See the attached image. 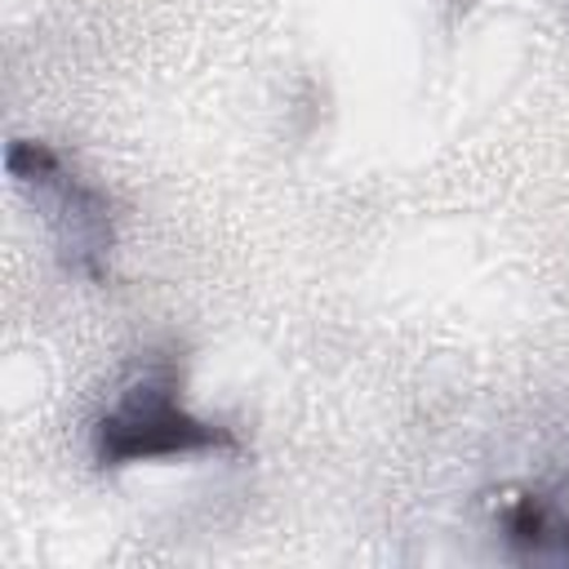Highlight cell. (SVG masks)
<instances>
[{
    "label": "cell",
    "mask_w": 569,
    "mask_h": 569,
    "mask_svg": "<svg viewBox=\"0 0 569 569\" xmlns=\"http://www.w3.org/2000/svg\"><path fill=\"white\" fill-rule=\"evenodd\" d=\"M93 462L102 471L147 467V462H182V458H222L240 453L236 427L204 418L182 396V360L173 351H156L138 360L89 431Z\"/></svg>",
    "instance_id": "obj_1"
},
{
    "label": "cell",
    "mask_w": 569,
    "mask_h": 569,
    "mask_svg": "<svg viewBox=\"0 0 569 569\" xmlns=\"http://www.w3.org/2000/svg\"><path fill=\"white\" fill-rule=\"evenodd\" d=\"M547 489H551V498L569 511V467H565V471H560V480H556V485H547Z\"/></svg>",
    "instance_id": "obj_4"
},
{
    "label": "cell",
    "mask_w": 569,
    "mask_h": 569,
    "mask_svg": "<svg viewBox=\"0 0 569 569\" xmlns=\"http://www.w3.org/2000/svg\"><path fill=\"white\" fill-rule=\"evenodd\" d=\"M498 533L516 560L569 565V511L551 489H516L498 502Z\"/></svg>",
    "instance_id": "obj_3"
},
{
    "label": "cell",
    "mask_w": 569,
    "mask_h": 569,
    "mask_svg": "<svg viewBox=\"0 0 569 569\" xmlns=\"http://www.w3.org/2000/svg\"><path fill=\"white\" fill-rule=\"evenodd\" d=\"M4 169L22 200L40 213L58 267L84 284H107L116 258V213L107 191L40 138H13Z\"/></svg>",
    "instance_id": "obj_2"
}]
</instances>
